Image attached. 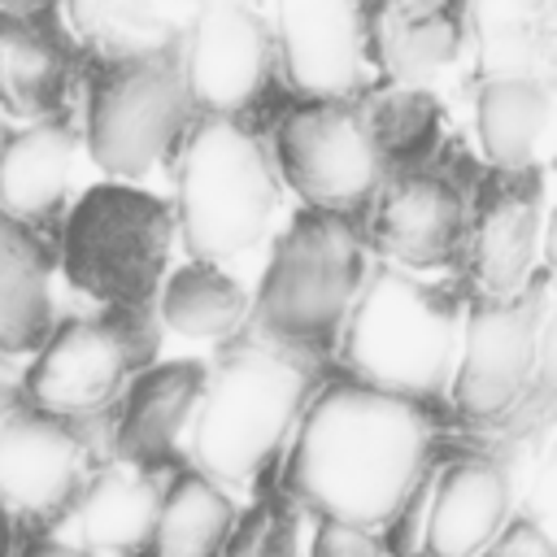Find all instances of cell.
Instances as JSON below:
<instances>
[{"label":"cell","mask_w":557,"mask_h":557,"mask_svg":"<svg viewBox=\"0 0 557 557\" xmlns=\"http://www.w3.org/2000/svg\"><path fill=\"white\" fill-rule=\"evenodd\" d=\"M9 553V527H4V505H0V557Z\"/></svg>","instance_id":"d6a6232c"},{"label":"cell","mask_w":557,"mask_h":557,"mask_svg":"<svg viewBox=\"0 0 557 557\" xmlns=\"http://www.w3.org/2000/svg\"><path fill=\"white\" fill-rule=\"evenodd\" d=\"M74 35L104 61V65H126V61H152L165 52L183 48V35L174 17L157 4H131V0H104V4H70L61 13Z\"/></svg>","instance_id":"4316f807"},{"label":"cell","mask_w":557,"mask_h":557,"mask_svg":"<svg viewBox=\"0 0 557 557\" xmlns=\"http://www.w3.org/2000/svg\"><path fill=\"white\" fill-rule=\"evenodd\" d=\"M57 13L0 9V104L13 117L57 122L65 100V44L52 30Z\"/></svg>","instance_id":"d6986e66"},{"label":"cell","mask_w":557,"mask_h":557,"mask_svg":"<svg viewBox=\"0 0 557 557\" xmlns=\"http://www.w3.org/2000/svg\"><path fill=\"white\" fill-rule=\"evenodd\" d=\"M479 557H557V553H553V540L544 535L540 522L518 518V522H505L500 535Z\"/></svg>","instance_id":"f546056e"},{"label":"cell","mask_w":557,"mask_h":557,"mask_svg":"<svg viewBox=\"0 0 557 557\" xmlns=\"http://www.w3.org/2000/svg\"><path fill=\"white\" fill-rule=\"evenodd\" d=\"M287 83L309 104H339L366 91V9L344 0H287L270 17Z\"/></svg>","instance_id":"5bb4252c"},{"label":"cell","mask_w":557,"mask_h":557,"mask_svg":"<svg viewBox=\"0 0 557 557\" xmlns=\"http://www.w3.org/2000/svg\"><path fill=\"white\" fill-rule=\"evenodd\" d=\"M278 205L265 139L239 117H200L178 157V226L196 261L222 265L257 248Z\"/></svg>","instance_id":"8992f818"},{"label":"cell","mask_w":557,"mask_h":557,"mask_svg":"<svg viewBox=\"0 0 557 557\" xmlns=\"http://www.w3.org/2000/svg\"><path fill=\"white\" fill-rule=\"evenodd\" d=\"M200 392H205L200 361H170V366L135 374L122 400L117 431H113L117 461H131L139 470H157L161 461H170L178 431L200 405Z\"/></svg>","instance_id":"ac0fdd59"},{"label":"cell","mask_w":557,"mask_h":557,"mask_svg":"<svg viewBox=\"0 0 557 557\" xmlns=\"http://www.w3.org/2000/svg\"><path fill=\"white\" fill-rule=\"evenodd\" d=\"M470 231L466 187L435 165L396 170L370 200L366 239L396 261V270H435L457 261Z\"/></svg>","instance_id":"7c38bea8"},{"label":"cell","mask_w":557,"mask_h":557,"mask_svg":"<svg viewBox=\"0 0 557 557\" xmlns=\"http://www.w3.org/2000/svg\"><path fill=\"white\" fill-rule=\"evenodd\" d=\"M509 522V474L500 461L461 457L431 483L422 557H479Z\"/></svg>","instance_id":"e0dca14e"},{"label":"cell","mask_w":557,"mask_h":557,"mask_svg":"<svg viewBox=\"0 0 557 557\" xmlns=\"http://www.w3.org/2000/svg\"><path fill=\"white\" fill-rule=\"evenodd\" d=\"M170 209L126 183L91 187L65 222L70 283L109 309H148L170 261Z\"/></svg>","instance_id":"ba28073f"},{"label":"cell","mask_w":557,"mask_h":557,"mask_svg":"<svg viewBox=\"0 0 557 557\" xmlns=\"http://www.w3.org/2000/svg\"><path fill=\"white\" fill-rule=\"evenodd\" d=\"M540 222H544V178L540 170H518V174H496L474 209H470V278L479 296H513L531 278L535 244H540Z\"/></svg>","instance_id":"9a60e30c"},{"label":"cell","mask_w":557,"mask_h":557,"mask_svg":"<svg viewBox=\"0 0 557 557\" xmlns=\"http://www.w3.org/2000/svg\"><path fill=\"white\" fill-rule=\"evenodd\" d=\"M157 352V322L148 309H109L91 318H74L48 335L35 366L26 370L22 400L70 422H87L104 413L131 374Z\"/></svg>","instance_id":"9c48e42d"},{"label":"cell","mask_w":557,"mask_h":557,"mask_svg":"<svg viewBox=\"0 0 557 557\" xmlns=\"http://www.w3.org/2000/svg\"><path fill=\"white\" fill-rule=\"evenodd\" d=\"M231 557H296V540H292V518L270 509L252 522V531L239 540V548Z\"/></svg>","instance_id":"f1b7e54d"},{"label":"cell","mask_w":557,"mask_h":557,"mask_svg":"<svg viewBox=\"0 0 557 557\" xmlns=\"http://www.w3.org/2000/svg\"><path fill=\"white\" fill-rule=\"evenodd\" d=\"M548 396V274L513 296H479L461 322L453 405L474 426L518 422Z\"/></svg>","instance_id":"52a82bcc"},{"label":"cell","mask_w":557,"mask_h":557,"mask_svg":"<svg viewBox=\"0 0 557 557\" xmlns=\"http://www.w3.org/2000/svg\"><path fill=\"white\" fill-rule=\"evenodd\" d=\"M235 531V505L222 483L200 470H183L161 496V513L148 540L152 557H222Z\"/></svg>","instance_id":"d4e9b609"},{"label":"cell","mask_w":557,"mask_h":557,"mask_svg":"<svg viewBox=\"0 0 557 557\" xmlns=\"http://www.w3.org/2000/svg\"><path fill=\"white\" fill-rule=\"evenodd\" d=\"M435 131V109L418 91H392L387 100H339V104H296L278 122V165L322 213H357L379 196V187L413 165Z\"/></svg>","instance_id":"7a4b0ae2"},{"label":"cell","mask_w":557,"mask_h":557,"mask_svg":"<svg viewBox=\"0 0 557 557\" xmlns=\"http://www.w3.org/2000/svg\"><path fill=\"white\" fill-rule=\"evenodd\" d=\"M479 139L496 174L531 170V157L548 126V83L544 78H487L474 96Z\"/></svg>","instance_id":"cb8c5ba5"},{"label":"cell","mask_w":557,"mask_h":557,"mask_svg":"<svg viewBox=\"0 0 557 557\" xmlns=\"http://www.w3.org/2000/svg\"><path fill=\"white\" fill-rule=\"evenodd\" d=\"M461 318V296L453 287L396 265H374L335 348L344 352L352 383L422 405L448 383Z\"/></svg>","instance_id":"277c9868"},{"label":"cell","mask_w":557,"mask_h":557,"mask_svg":"<svg viewBox=\"0 0 557 557\" xmlns=\"http://www.w3.org/2000/svg\"><path fill=\"white\" fill-rule=\"evenodd\" d=\"M178 61L191 109L205 117H239L270 78L274 30L257 9L213 0L196 9L191 26L183 30Z\"/></svg>","instance_id":"8fae6325"},{"label":"cell","mask_w":557,"mask_h":557,"mask_svg":"<svg viewBox=\"0 0 557 557\" xmlns=\"http://www.w3.org/2000/svg\"><path fill=\"white\" fill-rule=\"evenodd\" d=\"M22 557H91V553L70 548V544H57V540H30Z\"/></svg>","instance_id":"4dcf8cb0"},{"label":"cell","mask_w":557,"mask_h":557,"mask_svg":"<svg viewBox=\"0 0 557 557\" xmlns=\"http://www.w3.org/2000/svg\"><path fill=\"white\" fill-rule=\"evenodd\" d=\"M370 274L374 261L361 222L348 213L305 209L287 226L265 270L248 326L322 357L339 344V331Z\"/></svg>","instance_id":"5b68a950"},{"label":"cell","mask_w":557,"mask_h":557,"mask_svg":"<svg viewBox=\"0 0 557 557\" xmlns=\"http://www.w3.org/2000/svg\"><path fill=\"white\" fill-rule=\"evenodd\" d=\"M431 418L361 383H331L305 413L287 492L318 518L396 531L431 470Z\"/></svg>","instance_id":"6da1fadb"},{"label":"cell","mask_w":557,"mask_h":557,"mask_svg":"<svg viewBox=\"0 0 557 557\" xmlns=\"http://www.w3.org/2000/svg\"><path fill=\"white\" fill-rule=\"evenodd\" d=\"M52 335V292L48 252L30 226L0 213V357H22L44 348Z\"/></svg>","instance_id":"44dd1931"},{"label":"cell","mask_w":557,"mask_h":557,"mask_svg":"<svg viewBox=\"0 0 557 557\" xmlns=\"http://www.w3.org/2000/svg\"><path fill=\"white\" fill-rule=\"evenodd\" d=\"M74 170V131L57 122H35L0 148V209L13 222H44L61 209Z\"/></svg>","instance_id":"ffe728a7"},{"label":"cell","mask_w":557,"mask_h":557,"mask_svg":"<svg viewBox=\"0 0 557 557\" xmlns=\"http://www.w3.org/2000/svg\"><path fill=\"white\" fill-rule=\"evenodd\" d=\"M318 383V357L244 326L213 370L196 405L191 457L213 483H248L287 440Z\"/></svg>","instance_id":"3957f363"},{"label":"cell","mask_w":557,"mask_h":557,"mask_svg":"<svg viewBox=\"0 0 557 557\" xmlns=\"http://www.w3.org/2000/svg\"><path fill=\"white\" fill-rule=\"evenodd\" d=\"M248 292L209 261H191L161 283V322L187 339H231L248 326Z\"/></svg>","instance_id":"484cf974"},{"label":"cell","mask_w":557,"mask_h":557,"mask_svg":"<svg viewBox=\"0 0 557 557\" xmlns=\"http://www.w3.org/2000/svg\"><path fill=\"white\" fill-rule=\"evenodd\" d=\"M187 122L191 96L178 52L104 65L87 109V144L104 174L139 178L187 135Z\"/></svg>","instance_id":"30bf717a"},{"label":"cell","mask_w":557,"mask_h":557,"mask_svg":"<svg viewBox=\"0 0 557 557\" xmlns=\"http://www.w3.org/2000/svg\"><path fill=\"white\" fill-rule=\"evenodd\" d=\"M470 39L479 44V70L487 78H544L553 57L557 13L544 0H487L470 4Z\"/></svg>","instance_id":"603a6c76"},{"label":"cell","mask_w":557,"mask_h":557,"mask_svg":"<svg viewBox=\"0 0 557 557\" xmlns=\"http://www.w3.org/2000/svg\"><path fill=\"white\" fill-rule=\"evenodd\" d=\"M161 487L152 470H139L131 461H113L78 496V531L87 548L96 553H135L152 540L157 513H161Z\"/></svg>","instance_id":"7402d4cb"},{"label":"cell","mask_w":557,"mask_h":557,"mask_svg":"<svg viewBox=\"0 0 557 557\" xmlns=\"http://www.w3.org/2000/svg\"><path fill=\"white\" fill-rule=\"evenodd\" d=\"M91 453L96 440L83 431V422L52 418L17 400L0 422V505L30 518L78 505L83 487L91 483Z\"/></svg>","instance_id":"4fadbf2b"},{"label":"cell","mask_w":557,"mask_h":557,"mask_svg":"<svg viewBox=\"0 0 557 557\" xmlns=\"http://www.w3.org/2000/svg\"><path fill=\"white\" fill-rule=\"evenodd\" d=\"M466 39H470L466 4L400 0V4L366 9V48L400 91H418L440 70H448Z\"/></svg>","instance_id":"2e32d148"},{"label":"cell","mask_w":557,"mask_h":557,"mask_svg":"<svg viewBox=\"0 0 557 557\" xmlns=\"http://www.w3.org/2000/svg\"><path fill=\"white\" fill-rule=\"evenodd\" d=\"M13 405H17V392H13V374H9V366H4V357H0V422L13 413Z\"/></svg>","instance_id":"1f68e13d"},{"label":"cell","mask_w":557,"mask_h":557,"mask_svg":"<svg viewBox=\"0 0 557 557\" xmlns=\"http://www.w3.org/2000/svg\"><path fill=\"white\" fill-rule=\"evenodd\" d=\"M309 557H392V548H387L374 531H361V527L322 518Z\"/></svg>","instance_id":"83f0119b"}]
</instances>
